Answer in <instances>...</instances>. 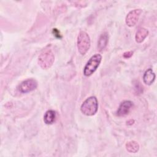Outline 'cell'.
<instances>
[{"instance_id": "cell-1", "label": "cell", "mask_w": 157, "mask_h": 157, "mask_svg": "<svg viewBox=\"0 0 157 157\" xmlns=\"http://www.w3.org/2000/svg\"><path fill=\"white\" fill-rule=\"evenodd\" d=\"M98 110V101L95 96H90L86 99L81 105L80 110L86 116H93Z\"/></svg>"}, {"instance_id": "cell-2", "label": "cell", "mask_w": 157, "mask_h": 157, "mask_svg": "<svg viewBox=\"0 0 157 157\" xmlns=\"http://www.w3.org/2000/svg\"><path fill=\"white\" fill-rule=\"evenodd\" d=\"M77 44L78 52L82 55H85L89 50L91 45L90 37L86 32L82 31L79 33L77 36Z\"/></svg>"}, {"instance_id": "cell-3", "label": "cell", "mask_w": 157, "mask_h": 157, "mask_svg": "<svg viewBox=\"0 0 157 157\" xmlns=\"http://www.w3.org/2000/svg\"><path fill=\"white\" fill-rule=\"evenodd\" d=\"M55 61V55L50 49L44 50L39 56L38 64L43 69H49Z\"/></svg>"}, {"instance_id": "cell-4", "label": "cell", "mask_w": 157, "mask_h": 157, "mask_svg": "<svg viewBox=\"0 0 157 157\" xmlns=\"http://www.w3.org/2000/svg\"><path fill=\"white\" fill-rule=\"evenodd\" d=\"M102 60V56L100 54H95L92 56L85 64L83 69V74L85 76L91 75L98 69Z\"/></svg>"}, {"instance_id": "cell-5", "label": "cell", "mask_w": 157, "mask_h": 157, "mask_svg": "<svg viewBox=\"0 0 157 157\" xmlns=\"http://www.w3.org/2000/svg\"><path fill=\"white\" fill-rule=\"evenodd\" d=\"M37 87V82L33 78H29L22 82L18 86V91L21 93H27L34 90Z\"/></svg>"}, {"instance_id": "cell-6", "label": "cell", "mask_w": 157, "mask_h": 157, "mask_svg": "<svg viewBox=\"0 0 157 157\" xmlns=\"http://www.w3.org/2000/svg\"><path fill=\"white\" fill-rule=\"evenodd\" d=\"M142 12V10L140 9H136L131 10L126 17V24L129 27H132L135 26L137 23Z\"/></svg>"}, {"instance_id": "cell-7", "label": "cell", "mask_w": 157, "mask_h": 157, "mask_svg": "<svg viewBox=\"0 0 157 157\" xmlns=\"http://www.w3.org/2000/svg\"><path fill=\"white\" fill-rule=\"evenodd\" d=\"M133 107V102L131 101H124L119 105L117 111V115L123 117L128 115Z\"/></svg>"}, {"instance_id": "cell-8", "label": "cell", "mask_w": 157, "mask_h": 157, "mask_svg": "<svg viewBox=\"0 0 157 157\" xmlns=\"http://www.w3.org/2000/svg\"><path fill=\"white\" fill-rule=\"evenodd\" d=\"M155 74L153 71L152 69L149 68L145 71L143 75V81L145 84L147 85H151L155 80Z\"/></svg>"}, {"instance_id": "cell-9", "label": "cell", "mask_w": 157, "mask_h": 157, "mask_svg": "<svg viewBox=\"0 0 157 157\" xmlns=\"http://www.w3.org/2000/svg\"><path fill=\"white\" fill-rule=\"evenodd\" d=\"M148 35V31L147 29L141 27L139 28L137 31H136L135 35V40L137 43H142Z\"/></svg>"}, {"instance_id": "cell-10", "label": "cell", "mask_w": 157, "mask_h": 157, "mask_svg": "<svg viewBox=\"0 0 157 157\" xmlns=\"http://www.w3.org/2000/svg\"><path fill=\"white\" fill-rule=\"evenodd\" d=\"M56 112L53 110H47L44 115V123L47 124H53L56 120Z\"/></svg>"}, {"instance_id": "cell-11", "label": "cell", "mask_w": 157, "mask_h": 157, "mask_svg": "<svg viewBox=\"0 0 157 157\" xmlns=\"http://www.w3.org/2000/svg\"><path fill=\"white\" fill-rule=\"evenodd\" d=\"M109 42V36L107 33L104 32L99 37L98 41V49L101 51L104 50Z\"/></svg>"}, {"instance_id": "cell-12", "label": "cell", "mask_w": 157, "mask_h": 157, "mask_svg": "<svg viewBox=\"0 0 157 157\" xmlns=\"http://www.w3.org/2000/svg\"><path fill=\"white\" fill-rule=\"evenodd\" d=\"M125 146L126 150L129 153H137L139 150V144L134 140L128 142Z\"/></svg>"}, {"instance_id": "cell-13", "label": "cell", "mask_w": 157, "mask_h": 157, "mask_svg": "<svg viewBox=\"0 0 157 157\" xmlns=\"http://www.w3.org/2000/svg\"><path fill=\"white\" fill-rule=\"evenodd\" d=\"M132 55H133V52L132 51H128V52H124L123 55V58L127 59V58H129L130 57H131Z\"/></svg>"}]
</instances>
